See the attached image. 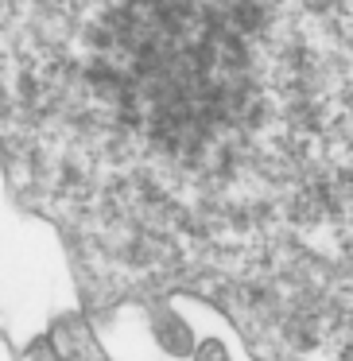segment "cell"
Masks as SVG:
<instances>
[{
  "mask_svg": "<svg viewBox=\"0 0 353 361\" xmlns=\"http://www.w3.org/2000/svg\"><path fill=\"white\" fill-rule=\"evenodd\" d=\"M47 342H51V350L58 353V361H109V353L101 350L94 326L86 322L82 311L55 314V319H51V330H47Z\"/></svg>",
  "mask_w": 353,
  "mask_h": 361,
  "instance_id": "obj_1",
  "label": "cell"
},
{
  "mask_svg": "<svg viewBox=\"0 0 353 361\" xmlns=\"http://www.w3.org/2000/svg\"><path fill=\"white\" fill-rule=\"evenodd\" d=\"M27 361H58V353L51 350V342H47V338H39V342H35L32 350H27Z\"/></svg>",
  "mask_w": 353,
  "mask_h": 361,
  "instance_id": "obj_4",
  "label": "cell"
},
{
  "mask_svg": "<svg viewBox=\"0 0 353 361\" xmlns=\"http://www.w3.org/2000/svg\"><path fill=\"white\" fill-rule=\"evenodd\" d=\"M0 361H27V353H20L4 330H0Z\"/></svg>",
  "mask_w": 353,
  "mask_h": 361,
  "instance_id": "obj_5",
  "label": "cell"
},
{
  "mask_svg": "<svg viewBox=\"0 0 353 361\" xmlns=\"http://www.w3.org/2000/svg\"><path fill=\"white\" fill-rule=\"evenodd\" d=\"M194 361H229V350H225V342H218V338H206V342H198V350H194Z\"/></svg>",
  "mask_w": 353,
  "mask_h": 361,
  "instance_id": "obj_3",
  "label": "cell"
},
{
  "mask_svg": "<svg viewBox=\"0 0 353 361\" xmlns=\"http://www.w3.org/2000/svg\"><path fill=\"white\" fill-rule=\"evenodd\" d=\"M151 338H156V345L163 353H171V357H194V350H198L190 322L167 303H159L156 311H151Z\"/></svg>",
  "mask_w": 353,
  "mask_h": 361,
  "instance_id": "obj_2",
  "label": "cell"
}]
</instances>
